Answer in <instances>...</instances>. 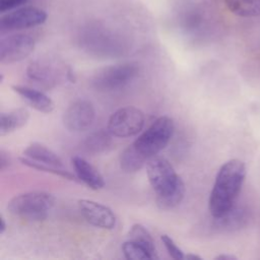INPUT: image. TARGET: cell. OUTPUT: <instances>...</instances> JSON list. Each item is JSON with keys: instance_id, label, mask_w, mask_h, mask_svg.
I'll use <instances>...</instances> for the list:
<instances>
[{"instance_id": "obj_17", "label": "cell", "mask_w": 260, "mask_h": 260, "mask_svg": "<svg viewBox=\"0 0 260 260\" xmlns=\"http://www.w3.org/2000/svg\"><path fill=\"white\" fill-rule=\"evenodd\" d=\"M226 8L241 17L260 16V0H224Z\"/></svg>"}, {"instance_id": "obj_18", "label": "cell", "mask_w": 260, "mask_h": 260, "mask_svg": "<svg viewBox=\"0 0 260 260\" xmlns=\"http://www.w3.org/2000/svg\"><path fill=\"white\" fill-rule=\"evenodd\" d=\"M128 238L129 240L143 247L148 252L151 259H158L153 239L149 234V232L142 224L140 223L133 224L129 231Z\"/></svg>"}, {"instance_id": "obj_4", "label": "cell", "mask_w": 260, "mask_h": 260, "mask_svg": "<svg viewBox=\"0 0 260 260\" xmlns=\"http://www.w3.org/2000/svg\"><path fill=\"white\" fill-rule=\"evenodd\" d=\"M55 197L43 191H31L13 197L7 204L8 211L17 217L41 221L54 207Z\"/></svg>"}, {"instance_id": "obj_6", "label": "cell", "mask_w": 260, "mask_h": 260, "mask_svg": "<svg viewBox=\"0 0 260 260\" xmlns=\"http://www.w3.org/2000/svg\"><path fill=\"white\" fill-rule=\"evenodd\" d=\"M144 122V114L140 109L127 106L118 109L111 115L107 129L115 137H131L142 130Z\"/></svg>"}, {"instance_id": "obj_7", "label": "cell", "mask_w": 260, "mask_h": 260, "mask_svg": "<svg viewBox=\"0 0 260 260\" xmlns=\"http://www.w3.org/2000/svg\"><path fill=\"white\" fill-rule=\"evenodd\" d=\"M47 13L37 7H24L12 10L0 17V31L10 32L43 24Z\"/></svg>"}, {"instance_id": "obj_10", "label": "cell", "mask_w": 260, "mask_h": 260, "mask_svg": "<svg viewBox=\"0 0 260 260\" xmlns=\"http://www.w3.org/2000/svg\"><path fill=\"white\" fill-rule=\"evenodd\" d=\"M78 209L84 219L93 226L112 230L116 225L117 218L114 211L102 203L81 199L78 200Z\"/></svg>"}, {"instance_id": "obj_21", "label": "cell", "mask_w": 260, "mask_h": 260, "mask_svg": "<svg viewBox=\"0 0 260 260\" xmlns=\"http://www.w3.org/2000/svg\"><path fill=\"white\" fill-rule=\"evenodd\" d=\"M160 239H161V242L165 245L168 253L170 254V256L172 258L177 259V260H181V259L185 258V255H184L183 251L176 245V243L174 242V240L170 236L162 235L160 237Z\"/></svg>"}, {"instance_id": "obj_3", "label": "cell", "mask_w": 260, "mask_h": 260, "mask_svg": "<svg viewBox=\"0 0 260 260\" xmlns=\"http://www.w3.org/2000/svg\"><path fill=\"white\" fill-rule=\"evenodd\" d=\"M175 130L174 120L169 116L157 118L138 138L130 144L131 148L147 162L170 142Z\"/></svg>"}, {"instance_id": "obj_24", "label": "cell", "mask_w": 260, "mask_h": 260, "mask_svg": "<svg viewBox=\"0 0 260 260\" xmlns=\"http://www.w3.org/2000/svg\"><path fill=\"white\" fill-rule=\"evenodd\" d=\"M215 260H237V257L234 255H228V254H221L216 257H214Z\"/></svg>"}, {"instance_id": "obj_22", "label": "cell", "mask_w": 260, "mask_h": 260, "mask_svg": "<svg viewBox=\"0 0 260 260\" xmlns=\"http://www.w3.org/2000/svg\"><path fill=\"white\" fill-rule=\"evenodd\" d=\"M27 0H0V11L6 12L12 9H15L22 4H24Z\"/></svg>"}, {"instance_id": "obj_12", "label": "cell", "mask_w": 260, "mask_h": 260, "mask_svg": "<svg viewBox=\"0 0 260 260\" xmlns=\"http://www.w3.org/2000/svg\"><path fill=\"white\" fill-rule=\"evenodd\" d=\"M77 178L83 182L87 187L93 190L104 188L105 181L101 173L85 158L79 155H74L71 158Z\"/></svg>"}, {"instance_id": "obj_11", "label": "cell", "mask_w": 260, "mask_h": 260, "mask_svg": "<svg viewBox=\"0 0 260 260\" xmlns=\"http://www.w3.org/2000/svg\"><path fill=\"white\" fill-rule=\"evenodd\" d=\"M26 75L32 82L38 85L50 89L57 84L58 71L47 60H35L26 68Z\"/></svg>"}, {"instance_id": "obj_15", "label": "cell", "mask_w": 260, "mask_h": 260, "mask_svg": "<svg viewBox=\"0 0 260 260\" xmlns=\"http://www.w3.org/2000/svg\"><path fill=\"white\" fill-rule=\"evenodd\" d=\"M29 119V112L24 108L15 109L0 114V135H7L23 127Z\"/></svg>"}, {"instance_id": "obj_16", "label": "cell", "mask_w": 260, "mask_h": 260, "mask_svg": "<svg viewBox=\"0 0 260 260\" xmlns=\"http://www.w3.org/2000/svg\"><path fill=\"white\" fill-rule=\"evenodd\" d=\"M112 134L109 132V130H99L91 134H89L84 142L83 147L84 149L92 154L101 153L106 151L112 144Z\"/></svg>"}, {"instance_id": "obj_19", "label": "cell", "mask_w": 260, "mask_h": 260, "mask_svg": "<svg viewBox=\"0 0 260 260\" xmlns=\"http://www.w3.org/2000/svg\"><path fill=\"white\" fill-rule=\"evenodd\" d=\"M19 161L22 165H24L28 168H31V169H36L38 171L51 173L53 175H56V176H59V177H62L64 179L71 180V181L76 180V177L73 174H71L70 172H68L67 170H65L64 168H57V167H52V166L44 165V164H41V162H37V161H34V160L23 156V155L19 157Z\"/></svg>"}, {"instance_id": "obj_9", "label": "cell", "mask_w": 260, "mask_h": 260, "mask_svg": "<svg viewBox=\"0 0 260 260\" xmlns=\"http://www.w3.org/2000/svg\"><path fill=\"white\" fill-rule=\"evenodd\" d=\"M95 117L92 104L86 100L74 101L64 112V126L71 132H81L88 129Z\"/></svg>"}, {"instance_id": "obj_13", "label": "cell", "mask_w": 260, "mask_h": 260, "mask_svg": "<svg viewBox=\"0 0 260 260\" xmlns=\"http://www.w3.org/2000/svg\"><path fill=\"white\" fill-rule=\"evenodd\" d=\"M11 88L35 110L46 114L54 110V102L43 91L24 85H12Z\"/></svg>"}, {"instance_id": "obj_8", "label": "cell", "mask_w": 260, "mask_h": 260, "mask_svg": "<svg viewBox=\"0 0 260 260\" xmlns=\"http://www.w3.org/2000/svg\"><path fill=\"white\" fill-rule=\"evenodd\" d=\"M35 50V40L25 34H13L0 40V62L12 64L28 57Z\"/></svg>"}, {"instance_id": "obj_26", "label": "cell", "mask_w": 260, "mask_h": 260, "mask_svg": "<svg viewBox=\"0 0 260 260\" xmlns=\"http://www.w3.org/2000/svg\"><path fill=\"white\" fill-rule=\"evenodd\" d=\"M185 259H188V260H202V258L198 255H195V254H187L185 255Z\"/></svg>"}, {"instance_id": "obj_27", "label": "cell", "mask_w": 260, "mask_h": 260, "mask_svg": "<svg viewBox=\"0 0 260 260\" xmlns=\"http://www.w3.org/2000/svg\"><path fill=\"white\" fill-rule=\"evenodd\" d=\"M3 79H4V75H3V73H0V83L3 82Z\"/></svg>"}, {"instance_id": "obj_25", "label": "cell", "mask_w": 260, "mask_h": 260, "mask_svg": "<svg viewBox=\"0 0 260 260\" xmlns=\"http://www.w3.org/2000/svg\"><path fill=\"white\" fill-rule=\"evenodd\" d=\"M6 228H7V224H6L5 218L3 217V215H1L0 216V235L4 234V232L6 231Z\"/></svg>"}, {"instance_id": "obj_1", "label": "cell", "mask_w": 260, "mask_h": 260, "mask_svg": "<svg viewBox=\"0 0 260 260\" xmlns=\"http://www.w3.org/2000/svg\"><path fill=\"white\" fill-rule=\"evenodd\" d=\"M146 174L162 210L177 207L185 196V185L172 164L162 156H152L146 162Z\"/></svg>"}, {"instance_id": "obj_5", "label": "cell", "mask_w": 260, "mask_h": 260, "mask_svg": "<svg viewBox=\"0 0 260 260\" xmlns=\"http://www.w3.org/2000/svg\"><path fill=\"white\" fill-rule=\"evenodd\" d=\"M139 74V66L133 62L115 64L99 69L91 77V86L99 91H115L127 86Z\"/></svg>"}, {"instance_id": "obj_23", "label": "cell", "mask_w": 260, "mask_h": 260, "mask_svg": "<svg viewBox=\"0 0 260 260\" xmlns=\"http://www.w3.org/2000/svg\"><path fill=\"white\" fill-rule=\"evenodd\" d=\"M9 166H10V157L7 152L1 149L0 150V170L4 171Z\"/></svg>"}, {"instance_id": "obj_20", "label": "cell", "mask_w": 260, "mask_h": 260, "mask_svg": "<svg viewBox=\"0 0 260 260\" xmlns=\"http://www.w3.org/2000/svg\"><path fill=\"white\" fill-rule=\"evenodd\" d=\"M122 251L128 260H146L151 259L148 252L137 243L128 240L122 245Z\"/></svg>"}, {"instance_id": "obj_2", "label": "cell", "mask_w": 260, "mask_h": 260, "mask_svg": "<svg viewBox=\"0 0 260 260\" xmlns=\"http://www.w3.org/2000/svg\"><path fill=\"white\" fill-rule=\"evenodd\" d=\"M245 177L246 167L240 159L228 160L220 167L209 197V211L214 218H220L233 209Z\"/></svg>"}, {"instance_id": "obj_14", "label": "cell", "mask_w": 260, "mask_h": 260, "mask_svg": "<svg viewBox=\"0 0 260 260\" xmlns=\"http://www.w3.org/2000/svg\"><path fill=\"white\" fill-rule=\"evenodd\" d=\"M22 155L37 162L57 168H63V161L59 157V155H57V153L49 147L38 142L29 144L23 150Z\"/></svg>"}]
</instances>
